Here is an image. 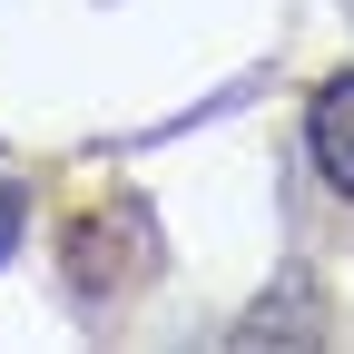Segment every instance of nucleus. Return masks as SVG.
<instances>
[{"label":"nucleus","mask_w":354,"mask_h":354,"mask_svg":"<svg viewBox=\"0 0 354 354\" xmlns=\"http://www.w3.org/2000/svg\"><path fill=\"white\" fill-rule=\"evenodd\" d=\"M305 148H315V177L335 197H354V69H335L305 109Z\"/></svg>","instance_id":"nucleus-1"},{"label":"nucleus","mask_w":354,"mask_h":354,"mask_svg":"<svg viewBox=\"0 0 354 354\" xmlns=\"http://www.w3.org/2000/svg\"><path fill=\"white\" fill-rule=\"evenodd\" d=\"M20 227H30V197L10 187V177H0V256H10V246H20Z\"/></svg>","instance_id":"nucleus-2"}]
</instances>
